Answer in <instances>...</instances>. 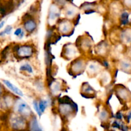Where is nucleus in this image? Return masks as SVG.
<instances>
[{
	"label": "nucleus",
	"instance_id": "obj_1",
	"mask_svg": "<svg viewBox=\"0 0 131 131\" xmlns=\"http://www.w3.org/2000/svg\"><path fill=\"white\" fill-rule=\"evenodd\" d=\"M18 55L21 57H28L33 54V49L28 46H24L18 49Z\"/></svg>",
	"mask_w": 131,
	"mask_h": 131
},
{
	"label": "nucleus",
	"instance_id": "obj_2",
	"mask_svg": "<svg viewBox=\"0 0 131 131\" xmlns=\"http://www.w3.org/2000/svg\"><path fill=\"white\" fill-rule=\"evenodd\" d=\"M3 83H5V85H6V86H7L8 88L9 89L12 91V92H13L14 93H15V94L18 95H19V96L23 95V92H22L20 89H19L17 87H16L15 85H14L12 83H10L9 81L3 80Z\"/></svg>",
	"mask_w": 131,
	"mask_h": 131
},
{
	"label": "nucleus",
	"instance_id": "obj_3",
	"mask_svg": "<svg viewBox=\"0 0 131 131\" xmlns=\"http://www.w3.org/2000/svg\"><path fill=\"white\" fill-rule=\"evenodd\" d=\"M17 111L19 113L23 114V115L26 116V115H29L30 110H29V107L25 102H21L17 106Z\"/></svg>",
	"mask_w": 131,
	"mask_h": 131
},
{
	"label": "nucleus",
	"instance_id": "obj_4",
	"mask_svg": "<svg viewBox=\"0 0 131 131\" xmlns=\"http://www.w3.org/2000/svg\"><path fill=\"white\" fill-rule=\"evenodd\" d=\"M12 123L13 127H14V128L19 129V128H20V127L24 125V119L21 117H15V118H14Z\"/></svg>",
	"mask_w": 131,
	"mask_h": 131
},
{
	"label": "nucleus",
	"instance_id": "obj_5",
	"mask_svg": "<svg viewBox=\"0 0 131 131\" xmlns=\"http://www.w3.org/2000/svg\"><path fill=\"white\" fill-rule=\"evenodd\" d=\"M36 26H37L36 23L32 20H28L24 24V28H25L26 30L28 31V32L33 31L35 29Z\"/></svg>",
	"mask_w": 131,
	"mask_h": 131
},
{
	"label": "nucleus",
	"instance_id": "obj_6",
	"mask_svg": "<svg viewBox=\"0 0 131 131\" xmlns=\"http://www.w3.org/2000/svg\"><path fill=\"white\" fill-rule=\"evenodd\" d=\"M31 131H42L38 125V122L35 118L33 119L31 123Z\"/></svg>",
	"mask_w": 131,
	"mask_h": 131
},
{
	"label": "nucleus",
	"instance_id": "obj_7",
	"mask_svg": "<svg viewBox=\"0 0 131 131\" xmlns=\"http://www.w3.org/2000/svg\"><path fill=\"white\" fill-rule=\"evenodd\" d=\"M20 71H26L29 74H32L33 72V69L31 67V65L28 63H25L22 65L20 67Z\"/></svg>",
	"mask_w": 131,
	"mask_h": 131
},
{
	"label": "nucleus",
	"instance_id": "obj_8",
	"mask_svg": "<svg viewBox=\"0 0 131 131\" xmlns=\"http://www.w3.org/2000/svg\"><path fill=\"white\" fill-rule=\"evenodd\" d=\"M38 103V107H39L40 111L42 113V114L43 113V112L46 110V107L47 106V102L46 101H43V100H42V101H40Z\"/></svg>",
	"mask_w": 131,
	"mask_h": 131
},
{
	"label": "nucleus",
	"instance_id": "obj_9",
	"mask_svg": "<svg viewBox=\"0 0 131 131\" xmlns=\"http://www.w3.org/2000/svg\"><path fill=\"white\" fill-rule=\"evenodd\" d=\"M12 30V27L11 26H8L3 31L0 33V37H3L5 35H10L11 33Z\"/></svg>",
	"mask_w": 131,
	"mask_h": 131
},
{
	"label": "nucleus",
	"instance_id": "obj_10",
	"mask_svg": "<svg viewBox=\"0 0 131 131\" xmlns=\"http://www.w3.org/2000/svg\"><path fill=\"white\" fill-rule=\"evenodd\" d=\"M128 17H129V14L126 12H124L122 15V22L124 24H126L128 23Z\"/></svg>",
	"mask_w": 131,
	"mask_h": 131
},
{
	"label": "nucleus",
	"instance_id": "obj_11",
	"mask_svg": "<svg viewBox=\"0 0 131 131\" xmlns=\"http://www.w3.org/2000/svg\"><path fill=\"white\" fill-rule=\"evenodd\" d=\"M33 106H34L35 110H36V111H37V114L38 115V116H41V115H42V113H41L40 111L39 107H38V102H37V101H34V102H33Z\"/></svg>",
	"mask_w": 131,
	"mask_h": 131
},
{
	"label": "nucleus",
	"instance_id": "obj_12",
	"mask_svg": "<svg viewBox=\"0 0 131 131\" xmlns=\"http://www.w3.org/2000/svg\"><path fill=\"white\" fill-rule=\"evenodd\" d=\"M68 24H63L62 27L61 28V31L63 32H65V33H66V32H68L69 31V26H68Z\"/></svg>",
	"mask_w": 131,
	"mask_h": 131
},
{
	"label": "nucleus",
	"instance_id": "obj_13",
	"mask_svg": "<svg viewBox=\"0 0 131 131\" xmlns=\"http://www.w3.org/2000/svg\"><path fill=\"white\" fill-rule=\"evenodd\" d=\"M23 29H22V28H17V29L15 31V32H14V35H15V36L19 37V36L21 35V33H23Z\"/></svg>",
	"mask_w": 131,
	"mask_h": 131
},
{
	"label": "nucleus",
	"instance_id": "obj_14",
	"mask_svg": "<svg viewBox=\"0 0 131 131\" xmlns=\"http://www.w3.org/2000/svg\"><path fill=\"white\" fill-rule=\"evenodd\" d=\"M97 67L96 66V65H93V64H92V65H90V66H89L90 70H92V71H93V72L96 71V70H97Z\"/></svg>",
	"mask_w": 131,
	"mask_h": 131
},
{
	"label": "nucleus",
	"instance_id": "obj_15",
	"mask_svg": "<svg viewBox=\"0 0 131 131\" xmlns=\"http://www.w3.org/2000/svg\"><path fill=\"white\" fill-rule=\"evenodd\" d=\"M4 24H5V21H2L1 23H0V29H1L3 28Z\"/></svg>",
	"mask_w": 131,
	"mask_h": 131
},
{
	"label": "nucleus",
	"instance_id": "obj_16",
	"mask_svg": "<svg viewBox=\"0 0 131 131\" xmlns=\"http://www.w3.org/2000/svg\"><path fill=\"white\" fill-rule=\"evenodd\" d=\"M1 91H2V90H1V86H0V94H1V92H2Z\"/></svg>",
	"mask_w": 131,
	"mask_h": 131
}]
</instances>
